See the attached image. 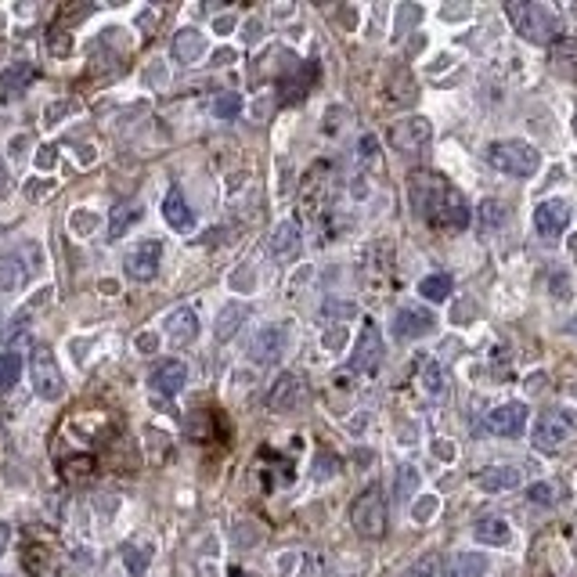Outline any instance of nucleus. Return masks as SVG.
I'll list each match as a JSON object with an SVG mask.
<instances>
[{
    "instance_id": "nucleus-1",
    "label": "nucleus",
    "mask_w": 577,
    "mask_h": 577,
    "mask_svg": "<svg viewBox=\"0 0 577 577\" xmlns=\"http://www.w3.org/2000/svg\"><path fill=\"white\" fill-rule=\"evenodd\" d=\"M408 199H412V210L433 228L458 231L469 224V203L462 199V191L433 170H419L408 180Z\"/></svg>"
},
{
    "instance_id": "nucleus-2",
    "label": "nucleus",
    "mask_w": 577,
    "mask_h": 577,
    "mask_svg": "<svg viewBox=\"0 0 577 577\" xmlns=\"http://www.w3.org/2000/svg\"><path fill=\"white\" fill-rule=\"evenodd\" d=\"M350 523L361 538H382L390 527V502H387V491H382L379 484L364 488L354 506H350Z\"/></svg>"
},
{
    "instance_id": "nucleus-3",
    "label": "nucleus",
    "mask_w": 577,
    "mask_h": 577,
    "mask_svg": "<svg viewBox=\"0 0 577 577\" xmlns=\"http://www.w3.org/2000/svg\"><path fill=\"white\" fill-rule=\"evenodd\" d=\"M488 163L506 177L527 180L541 170V152L527 141H495V145H488Z\"/></svg>"
},
{
    "instance_id": "nucleus-4",
    "label": "nucleus",
    "mask_w": 577,
    "mask_h": 577,
    "mask_svg": "<svg viewBox=\"0 0 577 577\" xmlns=\"http://www.w3.org/2000/svg\"><path fill=\"white\" fill-rule=\"evenodd\" d=\"M509 19H513L516 33L531 44H548L559 33V15L545 4H534V0H527V4H509Z\"/></svg>"
},
{
    "instance_id": "nucleus-5",
    "label": "nucleus",
    "mask_w": 577,
    "mask_h": 577,
    "mask_svg": "<svg viewBox=\"0 0 577 577\" xmlns=\"http://www.w3.org/2000/svg\"><path fill=\"white\" fill-rule=\"evenodd\" d=\"M29 379H33V390L44 401H58L65 394V379H62L58 357H54V350L47 343L33 347V354H29Z\"/></svg>"
},
{
    "instance_id": "nucleus-6",
    "label": "nucleus",
    "mask_w": 577,
    "mask_h": 577,
    "mask_svg": "<svg viewBox=\"0 0 577 577\" xmlns=\"http://www.w3.org/2000/svg\"><path fill=\"white\" fill-rule=\"evenodd\" d=\"M577 433V412H566V408H552L538 419L534 426V444L541 451H556L559 444H566L570 437Z\"/></svg>"
},
{
    "instance_id": "nucleus-7",
    "label": "nucleus",
    "mask_w": 577,
    "mask_h": 577,
    "mask_svg": "<svg viewBox=\"0 0 577 577\" xmlns=\"http://www.w3.org/2000/svg\"><path fill=\"white\" fill-rule=\"evenodd\" d=\"M387 138H390L394 152H401V155H419V152L430 145L433 127H430L426 116H405V120H397V123L390 127Z\"/></svg>"
},
{
    "instance_id": "nucleus-8",
    "label": "nucleus",
    "mask_w": 577,
    "mask_h": 577,
    "mask_svg": "<svg viewBox=\"0 0 577 577\" xmlns=\"http://www.w3.org/2000/svg\"><path fill=\"white\" fill-rule=\"evenodd\" d=\"M566 228H570V203H566V199L552 196V199H545V203L534 210V231H538L545 242H559Z\"/></svg>"
},
{
    "instance_id": "nucleus-9",
    "label": "nucleus",
    "mask_w": 577,
    "mask_h": 577,
    "mask_svg": "<svg viewBox=\"0 0 577 577\" xmlns=\"http://www.w3.org/2000/svg\"><path fill=\"white\" fill-rule=\"evenodd\" d=\"M307 401V379L300 372H281L274 379V387L267 390V408L271 412H285V408H297Z\"/></svg>"
},
{
    "instance_id": "nucleus-10",
    "label": "nucleus",
    "mask_w": 577,
    "mask_h": 577,
    "mask_svg": "<svg viewBox=\"0 0 577 577\" xmlns=\"http://www.w3.org/2000/svg\"><path fill=\"white\" fill-rule=\"evenodd\" d=\"M379 361H382V339H379L375 325H364L361 336H357V343H354V354H350V372L372 375L379 368Z\"/></svg>"
},
{
    "instance_id": "nucleus-11",
    "label": "nucleus",
    "mask_w": 577,
    "mask_h": 577,
    "mask_svg": "<svg viewBox=\"0 0 577 577\" xmlns=\"http://www.w3.org/2000/svg\"><path fill=\"white\" fill-rule=\"evenodd\" d=\"M159 256H163V246H159L155 238H148V242H141V246H134V249L127 253L123 267H127V274H130L134 281H152V278L159 274Z\"/></svg>"
},
{
    "instance_id": "nucleus-12",
    "label": "nucleus",
    "mask_w": 577,
    "mask_h": 577,
    "mask_svg": "<svg viewBox=\"0 0 577 577\" xmlns=\"http://www.w3.org/2000/svg\"><path fill=\"white\" fill-rule=\"evenodd\" d=\"M437 329V318L426 311V307H401L397 318H394V332L397 339H422Z\"/></svg>"
},
{
    "instance_id": "nucleus-13",
    "label": "nucleus",
    "mask_w": 577,
    "mask_h": 577,
    "mask_svg": "<svg viewBox=\"0 0 577 577\" xmlns=\"http://www.w3.org/2000/svg\"><path fill=\"white\" fill-rule=\"evenodd\" d=\"M281 350H285V325H263V329L253 336V343H249V357H253L256 364L278 361Z\"/></svg>"
},
{
    "instance_id": "nucleus-14",
    "label": "nucleus",
    "mask_w": 577,
    "mask_h": 577,
    "mask_svg": "<svg viewBox=\"0 0 577 577\" xmlns=\"http://www.w3.org/2000/svg\"><path fill=\"white\" fill-rule=\"evenodd\" d=\"M527 426V405L513 401V405H498L491 415H488V430L498 433V437H520Z\"/></svg>"
},
{
    "instance_id": "nucleus-15",
    "label": "nucleus",
    "mask_w": 577,
    "mask_h": 577,
    "mask_svg": "<svg viewBox=\"0 0 577 577\" xmlns=\"http://www.w3.org/2000/svg\"><path fill=\"white\" fill-rule=\"evenodd\" d=\"M188 382V364L184 361H163L155 372H152V390L163 394V397H177Z\"/></svg>"
},
{
    "instance_id": "nucleus-16",
    "label": "nucleus",
    "mask_w": 577,
    "mask_h": 577,
    "mask_svg": "<svg viewBox=\"0 0 577 577\" xmlns=\"http://www.w3.org/2000/svg\"><path fill=\"white\" fill-rule=\"evenodd\" d=\"M476 484L484 495H502V491H516L520 488V469L516 465H491L476 476Z\"/></svg>"
},
{
    "instance_id": "nucleus-17",
    "label": "nucleus",
    "mask_w": 577,
    "mask_h": 577,
    "mask_svg": "<svg viewBox=\"0 0 577 577\" xmlns=\"http://www.w3.org/2000/svg\"><path fill=\"white\" fill-rule=\"evenodd\" d=\"M170 54L180 62V65H196L203 54H206V37L199 29H177L173 44H170Z\"/></svg>"
},
{
    "instance_id": "nucleus-18",
    "label": "nucleus",
    "mask_w": 577,
    "mask_h": 577,
    "mask_svg": "<svg viewBox=\"0 0 577 577\" xmlns=\"http://www.w3.org/2000/svg\"><path fill=\"white\" fill-rule=\"evenodd\" d=\"M163 329H166V336L173 343H191V339H196V332H199V318H196V311H191V307H173L163 318Z\"/></svg>"
},
{
    "instance_id": "nucleus-19",
    "label": "nucleus",
    "mask_w": 577,
    "mask_h": 577,
    "mask_svg": "<svg viewBox=\"0 0 577 577\" xmlns=\"http://www.w3.org/2000/svg\"><path fill=\"white\" fill-rule=\"evenodd\" d=\"M267 253L278 260H293L300 253V228L293 221H281L267 238Z\"/></svg>"
},
{
    "instance_id": "nucleus-20",
    "label": "nucleus",
    "mask_w": 577,
    "mask_h": 577,
    "mask_svg": "<svg viewBox=\"0 0 577 577\" xmlns=\"http://www.w3.org/2000/svg\"><path fill=\"white\" fill-rule=\"evenodd\" d=\"M163 217H166V224L173 231H191V228H196V213H191V206L184 203V196H180L177 188L170 191L166 203H163Z\"/></svg>"
},
{
    "instance_id": "nucleus-21",
    "label": "nucleus",
    "mask_w": 577,
    "mask_h": 577,
    "mask_svg": "<svg viewBox=\"0 0 577 577\" xmlns=\"http://www.w3.org/2000/svg\"><path fill=\"white\" fill-rule=\"evenodd\" d=\"M472 538H476L480 545H506V541L513 538V531H509V520H502V516H484V520H476Z\"/></svg>"
},
{
    "instance_id": "nucleus-22",
    "label": "nucleus",
    "mask_w": 577,
    "mask_h": 577,
    "mask_svg": "<svg viewBox=\"0 0 577 577\" xmlns=\"http://www.w3.org/2000/svg\"><path fill=\"white\" fill-rule=\"evenodd\" d=\"M415 94H419V90H415V79H412L408 72H394L390 83L382 87L379 98L387 102V105H408V102H415Z\"/></svg>"
},
{
    "instance_id": "nucleus-23",
    "label": "nucleus",
    "mask_w": 577,
    "mask_h": 577,
    "mask_svg": "<svg viewBox=\"0 0 577 577\" xmlns=\"http://www.w3.org/2000/svg\"><path fill=\"white\" fill-rule=\"evenodd\" d=\"M311 79H314V65H311V62L300 69V76H285V79H281V105L300 102L304 94H307V87H311Z\"/></svg>"
},
{
    "instance_id": "nucleus-24",
    "label": "nucleus",
    "mask_w": 577,
    "mask_h": 577,
    "mask_svg": "<svg viewBox=\"0 0 577 577\" xmlns=\"http://www.w3.org/2000/svg\"><path fill=\"white\" fill-rule=\"evenodd\" d=\"M33 76H37V69L29 62H15V65H8L4 72H0V87H4V94H19L22 87H29Z\"/></svg>"
},
{
    "instance_id": "nucleus-25",
    "label": "nucleus",
    "mask_w": 577,
    "mask_h": 577,
    "mask_svg": "<svg viewBox=\"0 0 577 577\" xmlns=\"http://www.w3.org/2000/svg\"><path fill=\"white\" fill-rule=\"evenodd\" d=\"M141 203H120L116 210H113V221H109V235L113 238H120V235H127L130 231V224H138L141 221Z\"/></svg>"
},
{
    "instance_id": "nucleus-26",
    "label": "nucleus",
    "mask_w": 577,
    "mask_h": 577,
    "mask_svg": "<svg viewBox=\"0 0 577 577\" xmlns=\"http://www.w3.org/2000/svg\"><path fill=\"white\" fill-rule=\"evenodd\" d=\"M249 318V307L246 304H231V307H224L221 311V318H217V339H231L238 329H242V322Z\"/></svg>"
},
{
    "instance_id": "nucleus-27",
    "label": "nucleus",
    "mask_w": 577,
    "mask_h": 577,
    "mask_svg": "<svg viewBox=\"0 0 577 577\" xmlns=\"http://www.w3.org/2000/svg\"><path fill=\"white\" fill-rule=\"evenodd\" d=\"M29 271H33V263H22L15 253L4 256V260H0V288H19Z\"/></svg>"
},
{
    "instance_id": "nucleus-28",
    "label": "nucleus",
    "mask_w": 577,
    "mask_h": 577,
    "mask_svg": "<svg viewBox=\"0 0 577 577\" xmlns=\"http://www.w3.org/2000/svg\"><path fill=\"white\" fill-rule=\"evenodd\" d=\"M484 570H488V559L480 552H458L451 563V577H484Z\"/></svg>"
},
{
    "instance_id": "nucleus-29",
    "label": "nucleus",
    "mask_w": 577,
    "mask_h": 577,
    "mask_svg": "<svg viewBox=\"0 0 577 577\" xmlns=\"http://www.w3.org/2000/svg\"><path fill=\"white\" fill-rule=\"evenodd\" d=\"M451 288H455V281H451L447 274H430V278L419 281V293H422L426 300H433V304L451 300Z\"/></svg>"
},
{
    "instance_id": "nucleus-30",
    "label": "nucleus",
    "mask_w": 577,
    "mask_h": 577,
    "mask_svg": "<svg viewBox=\"0 0 577 577\" xmlns=\"http://www.w3.org/2000/svg\"><path fill=\"white\" fill-rule=\"evenodd\" d=\"M123 563H127V570H130L134 577H141V573L148 570V563H152V548H148V545H127V548H123Z\"/></svg>"
},
{
    "instance_id": "nucleus-31",
    "label": "nucleus",
    "mask_w": 577,
    "mask_h": 577,
    "mask_svg": "<svg viewBox=\"0 0 577 577\" xmlns=\"http://www.w3.org/2000/svg\"><path fill=\"white\" fill-rule=\"evenodd\" d=\"M22 375V357L19 354H0V390H12Z\"/></svg>"
},
{
    "instance_id": "nucleus-32",
    "label": "nucleus",
    "mask_w": 577,
    "mask_h": 577,
    "mask_svg": "<svg viewBox=\"0 0 577 577\" xmlns=\"http://www.w3.org/2000/svg\"><path fill=\"white\" fill-rule=\"evenodd\" d=\"M498 224H506V206L495 203V199H484V203H480V228L495 231Z\"/></svg>"
},
{
    "instance_id": "nucleus-33",
    "label": "nucleus",
    "mask_w": 577,
    "mask_h": 577,
    "mask_svg": "<svg viewBox=\"0 0 577 577\" xmlns=\"http://www.w3.org/2000/svg\"><path fill=\"white\" fill-rule=\"evenodd\" d=\"M238 109H242V98L235 90H228V94H221V98L213 102V113L221 116V120H231V116H238Z\"/></svg>"
},
{
    "instance_id": "nucleus-34",
    "label": "nucleus",
    "mask_w": 577,
    "mask_h": 577,
    "mask_svg": "<svg viewBox=\"0 0 577 577\" xmlns=\"http://www.w3.org/2000/svg\"><path fill=\"white\" fill-rule=\"evenodd\" d=\"M527 498H531V502H538V506H556V498H559V495H556V488H552V484H545V480H541V484H531V488H527Z\"/></svg>"
},
{
    "instance_id": "nucleus-35",
    "label": "nucleus",
    "mask_w": 577,
    "mask_h": 577,
    "mask_svg": "<svg viewBox=\"0 0 577 577\" xmlns=\"http://www.w3.org/2000/svg\"><path fill=\"white\" fill-rule=\"evenodd\" d=\"M397 488H401V491H397L401 498H412V495H415V488H419V472H415L412 465H405V469L397 472Z\"/></svg>"
},
{
    "instance_id": "nucleus-36",
    "label": "nucleus",
    "mask_w": 577,
    "mask_h": 577,
    "mask_svg": "<svg viewBox=\"0 0 577 577\" xmlns=\"http://www.w3.org/2000/svg\"><path fill=\"white\" fill-rule=\"evenodd\" d=\"M426 387H430V394L444 390V368H440V361H430L426 364Z\"/></svg>"
},
{
    "instance_id": "nucleus-37",
    "label": "nucleus",
    "mask_w": 577,
    "mask_h": 577,
    "mask_svg": "<svg viewBox=\"0 0 577 577\" xmlns=\"http://www.w3.org/2000/svg\"><path fill=\"white\" fill-rule=\"evenodd\" d=\"M69 462H72V465H62V476H65V480H76L83 469L90 472V458H83V455H79V458H69Z\"/></svg>"
},
{
    "instance_id": "nucleus-38",
    "label": "nucleus",
    "mask_w": 577,
    "mask_h": 577,
    "mask_svg": "<svg viewBox=\"0 0 577 577\" xmlns=\"http://www.w3.org/2000/svg\"><path fill=\"white\" fill-rule=\"evenodd\" d=\"M138 350H141V354H152V350H155V336H148V332L138 336Z\"/></svg>"
},
{
    "instance_id": "nucleus-39",
    "label": "nucleus",
    "mask_w": 577,
    "mask_h": 577,
    "mask_svg": "<svg viewBox=\"0 0 577 577\" xmlns=\"http://www.w3.org/2000/svg\"><path fill=\"white\" fill-rule=\"evenodd\" d=\"M8 538H12V527H8V523H0V552L8 548Z\"/></svg>"
},
{
    "instance_id": "nucleus-40",
    "label": "nucleus",
    "mask_w": 577,
    "mask_h": 577,
    "mask_svg": "<svg viewBox=\"0 0 577 577\" xmlns=\"http://www.w3.org/2000/svg\"><path fill=\"white\" fill-rule=\"evenodd\" d=\"M8 184V170H4V163H0V188Z\"/></svg>"
},
{
    "instance_id": "nucleus-41",
    "label": "nucleus",
    "mask_w": 577,
    "mask_h": 577,
    "mask_svg": "<svg viewBox=\"0 0 577 577\" xmlns=\"http://www.w3.org/2000/svg\"><path fill=\"white\" fill-rule=\"evenodd\" d=\"M408 577H430V573H426V570H412Z\"/></svg>"
},
{
    "instance_id": "nucleus-42",
    "label": "nucleus",
    "mask_w": 577,
    "mask_h": 577,
    "mask_svg": "<svg viewBox=\"0 0 577 577\" xmlns=\"http://www.w3.org/2000/svg\"><path fill=\"white\" fill-rule=\"evenodd\" d=\"M570 332H573V336H577V318H573V322H570Z\"/></svg>"
},
{
    "instance_id": "nucleus-43",
    "label": "nucleus",
    "mask_w": 577,
    "mask_h": 577,
    "mask_svg": "<svg viewBox=\"0 0 577 577\" xmlns=\"http://www.w3.org/2000/svg\"><path fill=\"white\" fill-rule=\"evenodd\" d=\"M573 134H577V116H573Z\"/></svg>"
},
{
    "instance_id": "nucleus-44",
    "label": "nucleus",
    "mask_w": 577,
    "mask_h": 577,
    "mask_svg": "<svg viewBox=\"0 0 577 577\" xmlns=\"http://www.w3.org/2000/svg\"><path fill=\"white\" fill-rule=\"evenodd\" d=\"M235 577H246V573H235Z\"/></svg>"
}]
</instances>
